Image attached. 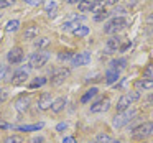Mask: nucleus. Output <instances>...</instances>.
Here are the masks:
<instances>
[{"label":"nucleus","mask_w":153,"mask_h":143,"mask_svg":"<svg viewBox=\"0 0 153 143\" xmlns=\"http://www.w3.org/2000/svg\"><path fill=\"white\" fill-rule=\"evenodd\" d=\"M71 76V71L68 67H59V69H54L51 73V77H50V82L53 86H61L68 77Z\"/></svg>","instance_id":"39448f33"},{"label":"nucleus","mask_w":153,"mask_h":143,"mask_svg":"<svg viewBox=\"0 0 153 143\" xmlns=\"http://www.w3.org/2000/svg\"><path fill=\"white\" fill-rule=\"evenodd\" d=\"M73 58H74L73 51H61V53H58V59H59L61 63H71Z\"/></svg>","instance_id":"5701e85b"},{"label":"nucleus","mask_w":153,"mask_h":143,"mask_svg":"<svg viewBox=\"0 0 153 143\" xmlns=\"http://www.w3.org/2000/svg\"><path fill=\"white\" fill-rule=\"evenodd\" d=\"M109 17H110V12L104 10V12H100L99 15H96V17H94V20H96V21H102V20H107Z\"/></svg>","instance_id":"473e14b6"},{"label":"nucleus","mask_w":153,"mask_h":143,"mask_svg":"<svg viewBox=\"0 0 153 143\" xmlns=\"http://www.w3.org/2000/svg\"><path fill=\"white\" fill-rule=\"evenodd\" d=\"M146 100H148V102H153V94H152V96H148V99H146Z\"/></svg>","instance_id":"49530a36"},{"label":"nucleus","mask_w":153,"mask_h":143,"mask_svg":"<svg viewBox=\"0 0 153 143\" xmlns=\"http://www.w3.org/2000/svg\"><path fill=\"white\" fill-rule=\"evenodd\" d=\"M153 135V122H143L130 130V136L133 140H146Z\"/></svg>","instance_id":"f03ea898"},{"label":"nucleus","mask_w":153,"mask_h":143,"mask_svg":"<svg viewBox=\"0 0 153 143\" xmlns=\"http://www.w3.org/2000/svg\"><path fill=\"white\" fill-rule=\"evenodd\" d=\"M0 18H2V12H0Z\"/></svg>","instance_id":"09e8293b"},{"label":"nucleus","mask_w":153,"mask_h":143,"mask_svg":"<svg viewBox=\"0 0 153 143\" xmlns=\"http://www.w3.org/2000/svg\"><path fill=\"white\" fill-rule=\"evenodd\" d=\"M50 59V53L46 51H36L30 56V67H43Z\"/></svg>","instance_id":"423d86ee"},{"label":"nucleus","mask_w":153,"mask_h":143,"mask_svg":"<svg viewBox=\"0 0 153 143\" xmlns=\"http://www.w3.org/2000/svg\"><path fill=\"white\" fill-rule=\"evenodd\" d=\"M109 109H110V99L109 97H102V99H99L97 102H94L92 105H91V112L92 113H104Z\"/></svg>","instance_id":"0eeeda50"},{"label":"nucleus","mask_w":153,"mask_h":143,"mask_svg":"<svg viewBox=\"0 0 153 143\" xmlns=\"http://www.w3.org/2000/svg\"><path fill=\"white\" fill-rule=\"evenodd\" d=\"M8 74V67L5 64H0V81H4Z\"/></svg>","instance_id":"f704fd0d"},{"label":"nucleus","mask_w":153,"mask_h":143,"mask_svg":"<svg viewBox=\"0 0 153 143\" xmlns=\"http://www.w3.org/2000/svg\"><path fill=\"white\" fill-rule=\"evenodd\" d=\"M92 5H94V0H81L77 4V8H79V12H91Z\"/></svg>","instance_id":"4be33fe9"},{"label":"nucleus","mask_w":153,"mask_h":143,"mask_svg":"<svg viewBox=\"0 0 153 143\" xmlns=\"http://www.w3.org/2000/svg\"><path fill=\"white\" fill-rule=\"evenodd\" d=\"M27 81H28V69H25V67L17 69L13 73V76H12V84H13V86H22V84H25Z\"/></svg>","instance_id":"1a4fd4ad"},{"label":"nucleus","mask_w":153,"mask_h":143,"mask_svg":"<svg viewBox=\"0 0 153 143\" xmlns=\"http://www.w3.org/2000/svg\"><path fill=\"white\" fill-rule=\"evenodd\" d=\"M43 128V123H33V125H20V127H17V130H20V132H25V133H28V132H36V130H41Z\"/></svg>","instance_id":"aec40b11"},{"label":"nucleus","mask_w":153,"mask_h":143,"mask_svg":"<svg viewBox=\"0 0 153 143\" xmlns=\"http://www.w3.org/2000/svg\"><path fill=\"white\" fill-rule=\"evenodd\" d=\"M7 61L10 64H20L22 61H23V50H22L20 46L12 48V50L7 53Z\"/></svg>","instance_id":"6e6552de"},{"label":"nucleus","mask_w":153,"mask_h":143,"mask_svg":"<svg viewBox=\"0 0 153 143\" xmlns=\"http://www.w3.org/2000/svg\"><path fill=\"white\" fill-rule=\"evenodd\" d=\"M91 143H97V142H91Z\"/></svg>","instance_id":"8fccbe9b"},{"label":"nucleus","mask_w":153,"mask_h":143,"mask_svg":"<svg viewBox=\"0 0 153 143\" xmlns=\"http://www.w3.org/2000/svg\"><path fill=\"white\" fill-rule=\"evenodd\" d=\"M8 99V89L7 87H0V104H4Z\"/></svg>","instance_id":"72a5a7b5"},{"label":"nucleus","mask_w":153,"mask_h":143,"mask_svg":"<svg viewBox=\"0 0 153 143\" xmlns=\"http://www.w3.org/2000/svg\"><path fill=\"white\" fill-rule=\"evenodd\" d=\"M43 142H45V140L41 138V136H38V138H35V140H33V143H43Z\"/></svg>","instance_id":"79ce46f5"},{"label":"nucleus","mask_w":153,"mask_h":143,"mask_svg":"<svg viewBox=\"0 0 153 143\" xmlns=\"http://www.w3.org/2000/svg\"><path fill=\"white\" fill-rule=\"evenodd\" d=\"M127 67V59L125 58H119V59H114L110 61V69H115V71H122Z\"/></svg>","instance_id":"a211bd4d"},{"label":"nucleus","mask_w":153,"mask_h":143,"mask_svg":"<svg viewBox=\"0 0 153 143\" xmlns=\"http://www.w3.org/2000/svg\"><path fill=\"white\" fill-rule=\"evenodd\" d=\"M135 89L137 92H142V90H152L153 89V79H138L135 81Z\"/></svg>","instance_id":"4468645a"},{"label":"nucleus","mask_w":153,"mask_h":143,"mask_svg":"<svg viewBox=\"0 0 153 143\" xmlns=\"http://www.w3.org/2000/svg\"><path fill=\"white\" fill-rule=\"evenodd\" d=\"M122 48V38L114 35L112 38H109L105 43V51L107 53H114V51H119Z\"/></svg>","instance_id":"9b49d317"},{"label":"nucleus","mask_w":153,"mask_h":143,"mask_svg":"<svg viewBox=\"0 0 153 143\" xmlns=\"http://www.w3.org/2000/svg\"><path fill=\"white\" fill-rule=\"evenodd\" d=\"M15 4V0H0V8H7V7H12Z\"/></svg>","instance_id":"c9c22d12"},{"label":"nucleus","mask_w":153,"mask_h":143,"mask_svg":"<svg viewBox=\"0 0 153 143\" xmlns=\"http://www.w3.org/2000/svg\"><path fill=\"white\" fill-rule=\"evenodd\" d=\"M48 44H50V38H38V40L35 41V48H36L38 51H43V48H46Z\"/></svg>","instance_id":"bb28decb"},{"label":"nucleus","mask_w":153,"mask_h":143,"mask_svg":"<svg viewBox=\"0 0 153 143\" xmlns=\"http://www.w3.org/2000/svg\"><path fill=\"white\" fill-rule=\"evenodd\" d=\"M96 94H97V89H96V87H91V89L87 90L82 97H81V104H87L91 99H94V97H96Z\"/></svg>","instance_id":"b1692460"},{"label":"nucleus","mask_w":153,"mask_h":143,"mask_svg":"<svg viewBox=\"0 0 153 143\" xmlns=\"http://www.w3.org/2000/svg\"><path fill=\"white\" fill-rule=\"evenodd\" d=\"M120 79V71H115V69H107L105 73V82L107 84H115L117 81Z\"/></svg>","instance_id":"dca6fc26"},{"label":"nucleus","mask_w":153,"mask_h":143,"mask_svg":"<svg viewBox=\"0 0 153 143\" xmlns=\"http://www.w3.org/2000/svg\"><path fill=\"white\" fill-rule=\"evenodd\" d=\"M46 82H48V79H46V77H35V79L30 82V86H28V87H30V89H36V87L45 86Z\"/></svg>","instance_id":"a878e982"},{"label":"nucleus","mask_w":153,"mask_h":143,"mask_svg":"<svg viewBox=\"0 0 153 143\" xmlns=\"http://www.w3.org/2000/svg\"><path fill=\"white\" fill-rule=\"evenodd\" d=\"M51 104H53V97H51L50 92H43L40 97H38V109L40 110H48L51 109Z\"/></svg>","instance_id":"f8f14e48"},{"label":"nucleus","mask_w":153,"mask_h":143,"mask_svg":"<svg viewBox=\"0 0 153 143\" xmlns=\"http://www.w3.org/2000/svg\"><path fill=\"white\" fill-rule=\"evenodd\" d=\"M73 35H74V36H77V38H84V36L89 35V28H87L86 25H79L77 28H74V30H73Z\"/></svg>","instance_id":"412c9836"},{"label":"nucleus","mask_w":153,"mask_h":143,"mask_svg":"<svg viewBox=\"0 0 153 143\" xmlns=\"http://www.w3.org/2000/svg\"><path fill=\"white\" fill-rule=\"evenodd\" d=\"M79 2H81V0H66V4H71V5H73V4H79Z\"/></svg>","instance_id":"37998d69"},{"label":"nucleus","mask_w":153,"mask_h":143,"mask_svg":"<svg viewBox=\"0 0 153 143\" xmlns=\"http://www.w3.org/2000/svg\"><path fill=\"white\" fill-rule=\"evenodd\" d=\"M117 2H119V0H107V4H109V5H115Z\"/></svg>","instance_id":"c03bdc74"},{"label":"nucleus","mask_w":153,"mask_h":143,"mask_svg":"<svg viewBox=\"0 0 153 143\" xmlns=\"http://www.w3.org/2000/svg\"><path fill=\"white\" fill-rule=\"evenodd\" d=\"M25 4H28V5H33V7H38V5L45 4V0H25Z\"/></svg>","instance_id":"e433bc0d"},{"label":"nucleus","mask_w":153,"mask_h":143,"mask_svg":"<svg viewBox=\"0 0 153 143\" xmlns=\"http://www.w3.org/2000/svg\"><path fill=\"white\" fill-rule=\"evenodd\" d=\"M138 99H140V92H137V90L123 94V96L117 100V112H122V110L130 109V105H132L133 102H137Z\"/></svg>","instance_id":"20e7f679"},{"label":"nucleus","mask_w":153,"mask_h":143,"mask_svg":"<svg viewBox=\"0 0 153 143\" xmlns=\"http://www.w3.org/2000/svg\"><path fill=\"white\" fill-rule=\"evenodd\" d=\"M38 33H40V30H38L36 25H30V27L25 28V31H23V38H25V40H33V38H36V36H38Z\"/></svg>","instance_id":"f3484780"},{"label":"nucleus","mask_w":153,"mask_h":143,"mask_svg":"<svg viewBox=\"0 0 153 143\" xmlns=\"http://www.w3.org/2000/svg\"><path fill=\"white\" fill-rule=\"evenodd\" d=\"M15 110H17L18 113H25L28 110V107H30V97L28 96H20L17 100H15Z\"/></svg>","instance_id":"ddd939ff"},{"label":"nucleus","mask_w":153,"mask_h":143,"mask_svg":"<svg viewBox=\"0 0 153 143\" xmlns=\"http://www.w3.org/2000/svg\"><path fill=\"white\" fill-rule=\"evenodd\" d=\"M128 48H132V41H128V43H127V44H123V46L120 48L119 51H127V50H128Z\"/></svg>","instance_id":"ea45409f"},{"label":"nucleus","mask_w":153,"mask_h":143,"mask_svg":"<svg viewBox=\"0 0 153 143\" xmlns=\"http://www.w3.org/2000/svg\"><path fill=\"white\" fill-rule=\"evenodd\" d=\"M127 27V20L123 17H114L112 20H109L104 27V31L109 35H117L119 31H122Z\"/></svg>","instance_id":"7ed1b4c3"},{"label":"nucleus","mask_w":153,"mask_h":143,"mask_svg":"<svg viewBox=\"0 0 153 143\" xmlns=\"http://www.w3.org/2000/svg\"><path fill=\"white\" fill-rule=\"evenodd\" d=\"M135 115H137V109H127V110H122V112H117L115 117L112 119L114 128H117V130L123 128L127 123H130L135 119Z\"/></svg>","instance_id":"f257e3e1"},{"label":"nucleus","mask_w":153,"mask_h":143,"mask_svg":"<svg viewBox=\"0 0 153 143\" xmlns=\"http://www.w3.org/2000/svg\"><path fill=\"white\" fill-rule=\"evenodd\" d=\"M63 143H76V138H73V136H66V138L63 140Z\"/></svg>","instance_id":"58836bf2"},{"label":"nucleus","mask_w":153,"mask_h":143,"mask_svg":"<svg viewBox=\"0 0 153 143\" xmlns=\"http://www.w3.org/2000/svg\"><path fill=\"white\" fill-rule=\"evenodd\" d=\"M0 128H10V125H8L7 122H2V120H0Z\"/></svg>","instance_id":"a19ab883"},{"label":"nucleus","mask_w":153,"mask_h":143,"mask_svg":"<svg viewBox=\"0 0 153 143\" xmlns=\"http://www.w3.org/2000/svg\"><path fill=\"white\" fill-rule=\"evenodd\" d=\"M92 12L94 15H99L100 12H104V4H102V0H99V2H94V5H92Z\"/></svg>","instance_id":"7c9ffc66"},{"label":"nucleus","mask_w":153,"mask_h":143,"mask_svg":"<svg viewBox=\"0 0 153 143\" xmlns=\"http://www.w3.org/2000/svg\"><path fill=\"white\" fill-rule=\"evenodd\" d=\"M114 143H120V142H119V140H114Z\"/></svg>","instance_id":"de8ad7c7"},{"label":"nucleus","mask_w":153,"mask_h":143,"mask_svg":"<svg viewBox=\"0 0 153 143\" xmlns=\"http://www.w3.org/2000/svg\"><path fill=\"white\" fill-rule=\"evenodd\" d=\"M97 143H114V138L110 135H107V133H99L96 138Z\"/></svg>","instance_id":"cd10ccee"},{"label":"nucleus","mask_w":153,"mask_h":143,"mask_svg":"<svg viewBox=\"0 0 153 143\" xmlns=\"http://www.w3.org/2000/svg\"><path fill=\"white\" fill-rule=\"evenodd\" d=\"M148 21H150V23H153V13H152V15H150V17H148Z\"/></svg>","instance_id":"a18cd8bd"},{"label":"nucleus","mask_w":153,"mask_h":143,"mask_svg":"<svg viewBox=\"0 0 153 143\" xmlns=\"http://www.w3.org/2000/svg\"><path fill=\"white\" fill-rule=\"evenodd\" d=\"M66 128H68V122H61L56 125V132H64Z\"/></svg>","instance_id":"4c0bfd02"},{"label":"nucleus","mask_w":153,"mask_h":143,"mask_svg":"<svg viewBox=\"0 0 153 143\" xmlns=\"http://www.w3.org/2000/svg\"><path fill=\"white\" fill-rule=\"evenodd\" d=\"M91 63V53L89 51H81V53L74 54L73 61H71V64H74V66H86V64Z\"/></svg>","instance_id":"9d476101"},{"label":"nucleus","mask_w":153,"mask_h":143,"mask_svg":"<svg viewBox=\"0 0 153 143\" xmlns=\"http://www.w3.org/2000/svg\"><path fill=\"white\" fill-rule=\"evenodd\" d=\"M18 28H20V21L18 20H10L5 25V31H7V33H15Z\"/></svg>","instance_id":"393cba45"},{"label":"nucleus","mask_w":153,"mask_h":143,"mask_svg":"<svg viewBox=\"0 0 153 143\" xmlns=\"http://www.w3.org/2000/svg\"><path fill=\"white\" fill-rule=\"evenodd\" d=\"M4 143H25V142L20 135H8L7 138L4 140Z\"/></svg>","instance_id":"c85d7f7f"},{"label":"nucleus","mask_w":153,"mask_h":143,"mask_svg":"<svg viewBox=\"0 0 153 143\" xmlns=\"http://www.w3.org/2000/svg\"><path fill=\"white\" fill-rule=\"evenodd\" d=\"M56 8H58V5H56L54 0H46V2H45V12H46L48 17H53V15L56 13Z\"/></svg>","instance_id":"6ab92c4d"},{"label":"nucleus","mask_w":153,"mask_h":143,"mask_svg":"<svg viewBox=\"0 0 153 143\" xmlns=\"http://www.w3.org/2000/svg\"><path fill=\"white\" fill-rule=\"evenodd\" d=\"M66 102H68L66 97H58V99H54L53 104H51V110H53L54 113H59L61 110L66 107Z\"/></svg>","instance_id":"2eb2a0df"},{"label":"nucleus","mask_w":153,"mask_h":143,"mask_svg":"<svg viewBox=\"0 0 153 143\" xmlns=\"http://www.w3.org/2000/svg\"><path fill=\"white\" fill-rule=\"evenodd\" d=\"M143 77H145V79H153V64H148V66L143 69Z\"/></svg>","instance_id":"2f4dec72"},{"label":"nucleus","mask_w":153,"mask_h":143,"mask_svg":"<svg viewBox=\"0 0 153 143\" xmlns=\"http://www.w3.org/2000/svg\"><path fill=\"white\" fill-rule=\"evenodd\" d=\"M79 25H77V21H74V20H68V21H64V25L61 28H63V31H69V30H74V28H77Z\"/></svg>","instance_id":"c756f323"}]
</instances>
